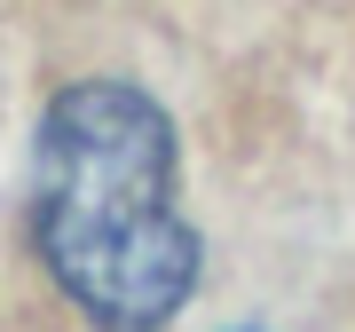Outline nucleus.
<instances>
[{"label": "nucleus", "instance_id": "1", "mask_svg": "<svg viewBox=\"0 0 355 332\" xmlns=\"http://www.w3.org/2000/svg\"><path fill=\"white\" fill-rule=\"evenodd\" d=\"M32 238L48 277L103 332H158L198 285L174 206V119L127 79H79L40 119Z\"/></svg>", "mask_w": 355, "mask_h": 332}]
</instances>
